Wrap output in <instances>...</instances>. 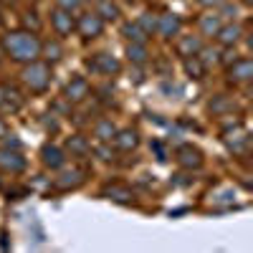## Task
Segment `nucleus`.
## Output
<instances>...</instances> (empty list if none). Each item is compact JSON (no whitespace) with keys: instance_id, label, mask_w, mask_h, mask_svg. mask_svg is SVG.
I'll return each mask as SVG.
<instances>
[{"instance_id":"f257e3e1","label":"nucleus","mask_w":253,"mask_h":253,"mask_svg":"<svg viewBox=\"0 0 253 253\" xmlns=\"http://www.w3.org/2000/svg\"><path fill=\"white\" fill-rule=\"evenodd\" d=\"M3 46H5V53L13 61H20V63L36 61L41 56V41L31 31H13V33H8L3 38Z\"/></svg>"},{"instance_id":"f03ea898","label":"nucleus","mask_w":253,"mask_h":253,"mask_svg":"<svg viewBox=\"0 0 253 253\" xmlns=\"http://www.w3.org/2000/svg\"><path fill=\"white\" fill-rule=\"evenodd\" d=\"M20 79H23L26 89L31 94H43L48 89V84H51V69H48V63L36 58V61H28V66L23 69Z\"/></svg>"},{"instance_id":"7ed1b4c3","label":"nucleus","mask_w":253,"mask_h":253,"mask_svg":"<svg viewBox=\"0 0 253 253\" xmlns=\"http://www.w3.org/2000/svg\"><path fill=\"white\" fill-rule=\"evenodd\" d=\"M0 170L10 172V175L26 170V157L20 155L18 147H3V150H0Z\"/></svg>"},{"instance_id":"20e7f679","label":"nucleus","mask_w":253,"mask_h":253,"mask_svg":"<svg viewBox=\"0 0 253 253\" xmlns=\"http://www.w3.org/2000/svg\"><path fill=\"white\" fill-rule=\"evenodd\" d=\"M76 31H79L84 38H96V36H101V31H104V20H101L99 13H84V15H79V20H76Z\"/></svg>"},{"instance_id":"39448f33","label":"nucleus","mask_w":253,"mask_h":253,"mask_svg":"<svg viewBox=\"0 0 253 253\" xmlns=\"http://www.w3.org/2000/svg\"><path fill=\"white\" fill-rule=\"evenodd\" d=\"M86 66L99 76H112V74L119 71V61L114 56H109V53H96V56H91L86 61Z\"/></svg>"},{"instance_id":"423d86ee","label":"nucleus","mask_w":253,"mask_h":253,"mask_svg":"<svg viewBox=\"0 0 253 253\" xmlns=\"http://www.w3.org/2000/svg\"><path fill=\"white\" fill-rule=\"evenodd\" d=\"M51 26L58 36H71L76 31V20L69 10H63V8H53L51 10Z\"/></svg>"},{"instance_id":"0eeeda50","label":"nucleus","mask_w":253,"mask_h":253,"mask_svg":"<svg viewBox=\"0 0 253 253\" xmlns=\"http://www.w3.org/2000/svg\"><path fill=\"white\" fill-rule=\"evenodd\" d=\"M41 162H43V167H48V170H61V167L66 165V155H63V150L56 144H43L41 147Z\"/></svg>"},{"instance_id":"6e6552de","label":"nucleus","mask_w":253,"mask_h":253,"mask_svg":"<svg viewBox=\"0 0 253 253\" xmlns=\"http://www.w3.org/2000/svg\"><path fill=\"white\" fill-rule=\"evenodd\" d=\"M177 162H180V167H185V170H198V167L203 165V152L193 144H182L177 150Z\"/></svg>"},{"instance_id":"1a4fd4ad","label":"nucleus","mask_w":253,"mask_h":253,"mask_svg":"<svg viewBox=\"0 0 253 253\" xmlns=\"http://www.w3.org/2000/svg\"><path fill=\"white\" fill-rule=\"evenodd\" d=\"M89 81L84 79V76H74L69 84H66V99L71 101V104H76V101H84L89 96Z\"/></svg>"},{"instance_id":"9d476101","label":"nucleus","mask_w":253,"mask_h":253,"mask_svg":"<svg viewBox=\"0 0 253 253\" xmlns=\"http://www.w3.org/2000/svg\"><path fill=\"white\" fill-rule=\"evenodd\" d=\"M180 18L175 15V13H165V15H160L157 18V28H155V33H160L162 38H172V36H177L180 33Z\"/></svg>"},{"instance_id":"9b49d317","label":"nucleus","mask_w":253,"mask_h":253,"mask_svg":"<svg viewBox=\"0 0 253 253\" xmlns=\"http://www.w3.org/2000/svg\"><path fill=\"white\" fill-rule=\"evenodd\" d=\"M253 76V63L248 58H238L233 61V66L228 69V79L230 81H236V84H243V81H251Z\"/></svg>"},{"instance_id":"f8f14e48","label":"nucleus","mask_w":253,"mask_h":253,"mask_svg":"<svg viewBox=\"0 0 253 253\" xmlns=\"http://www.w3.org/2000/svg\"><path fill=\"white\" fill-rule=\"evenodd\" d=\"M104 195H107L109 200H114V203H119V205H132L134 203V193L126 185H119V182L109 185L107 190H104Z\"/></svg>"},{"instance_id":"ddd939ff","label":"nucleus","mask_w":253,"mask_h":253,"mask_svg":"<svg viewBox=\"0 0 253 253\" xmlns=\"http://www.w3.org/2000/svg\"><path fill=\"white\" fill-rule=\"evenodd\" d=\"M114 144L119 147L122 152H129V150H134V147L139 144V134H137V129H119V132H114Z\"/></svg>"},{"instance_id":"4468645a","label":"nucleus","mask_w":253,"mask_h":253,"mask_svg":"<svg viewBox=\"0 0 253 253\" xmlns=\"http://www.w3.org/2000/svg\"><path fill=\"white\" fill-rule=\"evenodd\" d=\"M200 51H203V43H200V38H198V36H185V38L177 41V53H180L182 58H187V56H198Z\"/></svg>"},{"instance_id":"2eb2a0df","label":"nucleus","mask_w":253,"mask_h":253,"mask_svg":"<svg viewBox=\"0 0 253 253\" xmlns=\"http://www.w3.org/2000/svg\"><path fill=\"white\" fill-rule=\"evenodd\" d=\"M241 33H243V31H241V26H236V23H233V26H220L215 36H218V41H220V43H223L225 48H230V46H236L238 41H241Z\"/></svg>"},{"instance_id":"dca6fc26","label":"nucleus","mask_w":253,"mask_h":253,"mask_svg":"<svg viewBox=\"0 0 253 253\" xmlns=\"http://www.w3.org/2000/svg\"><path fill=\"white\" fill-rule=\"evenodd\" d=\"M81 182H84L81 170H69V172H63V175L56 177V187H58V190H74V187H79Z\"/></svg>"},{"instance_id":"f3484780","label":"nucleus","mask_w":253,"mask_h":253,"mask_svg":"<svg viewBox=\"0 0 253 253\" xmlns=\"http://www.w3.org/2000/svg\"><path fill=\"white\" fill-rule=\"evenodd\" d=\"M225 144L230 147V150H241L243 144H248V134L241 124H236L233 129H228L225 132Z\"/></svg>"},{"instance_id":"a211bd4d","label":"nucleus","mask_w":253,"mask_h":253,"mask_svg":"<svg viewBox=\"0 0 253 253\" xmlns=\"http://www.w3.org/2000/svg\"><path fill=\"white\" fill-rule=\"evenodd\" d=\"M185 71L193 79H203L205 76V63L200 61V56H187L185 58Z\"/></svg>"},{"instance_id":"6ab92c4d","label":"nucleus","mask_w":253,"mask_h":253,"mask_svg":"<svg viewBox=\"0 0 253 253\" xmlns=\"http://www.w3.org/2000/svg\"><path fill=\"white\" fill-rule=\"evenodd\" d=\"M114 132H117V126H114L109 119H101V122L94 126V134H96L101 142H109V139L114 137Z\"/></svg>"},{"instance_id":"aec40b11","label":"nucleus","mask_w":253,"mask_h":253,"mask_svg":"<svg viewBox=\"0 0 253 253\" xmlns=\"http://www.w3.org/2000/svg\"><path fill=\"white\" fill-rule=\"evenodd\" d=\"M124 36H126V41H129V43H144V41H147V33H144L137 23H126V26H124Z\"/></svg>"},{"instance_id":"412c9836","label":"nucleus","mask_w":253,"mask_h":253,"mask_svg":"<svg viewBox=\"0 0 253 253\" xmlns=\"http://www.w3.org/2000/svg\"><path fill=\"white\" fill-rule=\"evenodd\" d=\"M126 58H129L132 63H144V61H147V48H144V43H129V46H126Z\"/></svg>"},{"instance_id":"4be33fe9","label":"nucleus","mask_w":253,"mask_h":253,"mask_svg":"<svg viewBox=\"0 0 253 253\" xmlns=\"http://www.w3.org/2000/svg\"><path fill=\"white\" fill-rule=\"evenodd\" d=\"M218 28H220V15H205V18L200 20V31H203L205 36H215Z\"/></svg>"},{"instance_id":"5701e85b","label":"nucleus","mask_w":253,"mask_h":253,"mask_svg":"<svg viewBox=\"0 0 253 253\" xmlns=\"http://www.w3.org/2000/svg\"><path fill=\"white\" fill-rule=\"evenodd\" d=\"M89 150H91V147H89V142L84 139V137H71V139H69V152H71V155L84 157Z\"/></svg>"},{"instance_id":"b1692460","label":"nucleus","mask_w":253,"mask_h":253,"mask_svg":"<svg viewBox=\"0 0 253 253\" xmlns=\"http://www.w3.org/2000/svg\"><path fill=\"white\" fill-rule=\"evenodd\" d=\"M96 13L101 15V20H114L119 15V8L114 3H109V0H99V10Z\"/></svg>"},{"instance_id":"393cba45","label":"nucleus","mask_w":253,"mask_h":253,"mask_svg":"<svg viewBox=\"0 0 253 253\" xmlns=\"http://www.w3.org/2000/svg\"><path fill=\"white\" fill-rule=\"evenodd\" d=\"M137 26H139V28H142V31H144L147 36H152V31L157 28V18H152L150 13H144V15H142V18L137 20Z\"/></svg>"},{"instance_id":"a878e982","label":"nucleus","mask_w":253,"mask_h":253,"mask_svg":"<svg viewBox=\"0 0 253 253\" xmlns=\"http://www.w3.org/2000/svg\"><path fill=\"white\" fill-rule=\"evenodd\" d=\"M41 51H46V58H51V61H56V58H61V46L58 43H41Z\"/></svg>"},{"instance_id":"bb28decb","label":"nucleus","mask_w":253,"mask_h":253,"mask_svg":"<svg viewBox=\"0 0 253 253\" xmlns=\"http://www.w3.org/2000/svg\"><path fill=\"white\" fill-rule=\"evenodd\" d=\"M79 5H81V0H56V8H63V10H69V13L79 10Z\"/></svg>"},{"instance_id":"cd10ccee","label":"nucleus","mask_w":253,"mask_h":253,"mask_svg":"<svg viewBox=\"0 0 253 253\" xmlns=\"http://www.w3.org/2000/svg\"><path fill=\"white\" fill-rule=\"evenodd\" d=\"M200 5H205V8H218V5H223L225 0H198Z\"/></svg>"},{"instance_id":"c85d7f7f","label":"nucleus","mask_w":253,"mask_h":253,"mask_svg":"<svg viewBox=\"0 0 253 253\" xmlns=\"http://www.w3.org/2000/svg\"><path fill=\"white\" fill-rule=\"evenodd\" d=\"M152 147H155V152H157V160H160V162H165V160H167V155H165V150H162V144H160V142H152Z\"/></svg>"},{"instance_id":"c756f323","label":"nucleus","mask_w":253,"mask_h":253,"mask_svg":"<svg viewBox=\"0 0 253 253\" xmlns=\"http://www.w3.org/2000/svg\"><path fill=\"white\" fill-rule=\"evenodd\" d=\"M162 91L165 94H180V89L177 86H170V84H162Z\"/></svg>"},{"instance_id":"7c9ffc66","label":"nucleus","mask_w":253,"mask_h":253,"mask_svg":"<svg viewBox=\"0 0 253 253\" xmlns=\"http://www.w3.org/2000/svg\"><path fill=\"white\" fill-rule=\"evenodd\" d=\"M96 152L101 155V160H112V152H109V150H104V147H96Z\"/></svg>"},{"instance_id":"2f4dec72","label":"nucleus","mask_w":253,"mask_h":253,"mask_svg":"<svg viewBox=\"0 0 253 253\" xmlns=\"http://www.w3.org/2000/svg\"><path fill=\"white\" fill-rule=\"evenodd\" d=\"M0 137H8V126L3 122H0Z\"/></svg>"},{"instance_id":"473e14b6","label":"nucleus","mask_w":253,"mask_h":253,"mask_svg":"<svg viewBox=\"0 0 253 253\" xmlns=\"http://www.w3.org/2000/svg\"><path fill=\"white\" fill-rule=\"evenodd\" d=\"M0 20H3V10H0Z\"/></svg>"}]
</instances>
